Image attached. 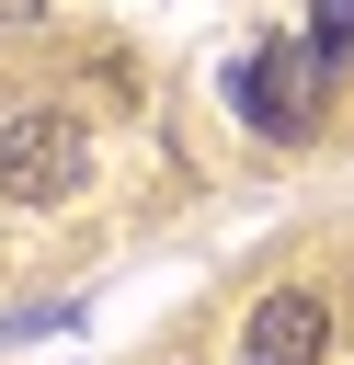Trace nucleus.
I'll use <instances>...</instances> for the list:
<instances>
[{
  "instance_id": "nucleus-1",
  "label": "nucleus",
  "mask_w": 354,
  "mask_h": 365,
  "mask_svg": "<svg viewBox=\"0 0 354 365\" xmlns=\"http://www.w3.org/2000/svg\"><path fill=\"white\" fill-rule=\"evenodd\" d=\"M80 171H91V137H80L69 114H46V103L0 114V194H23V205H57Z\"/></svg>"
},
{
  "instance_id": "nucleus-2",
  "label": "nucleus",
  "mask_w": 354,
  "mask_h": 365,
  "mask_svg": "<svg viewBox=\"0 0 354 365\" xmlns=\"http://www.w3.org/2000/svg\"><path fill=\"white\" fill-rule=\"evenodd\" d=\"M308 80H320V57H297V46H263V57L228 68V91L263 137H308Z\"/></svg>"
},
{
  "instance_id": "nucleus-3",
  "label": "nucleus",
  "mask_w": 354,
  "mask_h": 365,
  "mask_svg": "<svg viewBox=\"0 0 354 365\" xmlns=\"http://www.w3.org/2000/svg\"><path fill=\"white\" fill-rule=\"evenodd\" d=\"M320 342H331L320 297H308V285H285V297H263V308H251V331H240V365H320Z\"/></svg>"
},
{
  "instance_id": "nucleus-4",
  "label": "nucleus",
  "mask_w": 354,
  "mask_h": 365,
  "mask_svg": "<svg viewBox=\"0 0 354 365\" xmlns=\"http://www.w3.org/2000/svg\"><path fill=\"white\" fill-rule=\"evenodd\" d=\"M343 34H354V0H320V46L308 57H343Z\"/></svg>"
}]
</instances>
